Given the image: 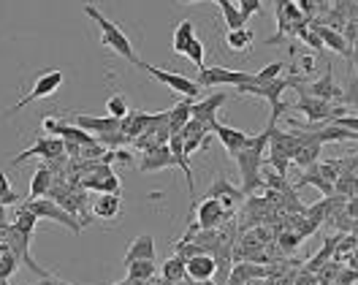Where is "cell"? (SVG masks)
I'll return each instance as SVG.
<instances>
[{"label": "cell", "instance_id": "f1b7e54d", "mask_svg": "<svg viewBox=\"0 0 358 285\" xmlns=\"http://www.w3.org/2000/svg\"><path fill=\"white\" fill-rule=\"evenodd\" d=\"M190 38H196V25H193L190 20H182L177 25V30H174V38H171V49H174V54L185 52V47H187Z\"/></svg>", "mask_w": 358, "mask_h": 285}, {"label": "cell", "instance_id": "d4e9b609", "mask_svg": "<svg viewBox=\"0 0 358 285\" xmlns=\"http://www.w3.org/2000/svg\"><path fill=\"white\" fill-rule=\"evenodd\" d=\"M190 106H193V101H190V98H185V101H179L171 111H166V125H169V133H171V136L179 133L182 125L190 120Z\"/></svg>", "mask_w": 358, "mask_h": 285}, {"label": "cell", "instance_id": "e575fe53", "mask_svg": "<svg viewBox=\"0 0 358 285\" xmlns=\"http://www.w3.org/2000/svg\"><path fill=\"white\" fill-rule=\"evenodd\" d=\"M304 217H307L309 223L315 226V229H320L323 223H326V215H329V199H320L318 204H312V207H304L302 212Z\"/></svg>", "mask_w": 358, "mask_h": 285}, {"label": "cell", "instance_id": "7bdbcfd3", "mask_svg": "<svg viewBox=\"0 0 358 285\" xmlns=\"http://www.w3.org/2000/svg\"><path fill=\"white\" fill-rule=\"evenodd\" d=\"M299 285H318V277H315V275H309V272H304V275H302V280H299Z\"/></svg>", "mask_w": 358, "mask_h": 285}, {"label": "cell", "instance_id": "5bb4252c", "mask_svg": "<svg viewBox=\"0 0 358 285\" xmlns=\"http://www.w3.org/2000/svg\"><path fill=\"white\" fill-rule=\"evenodd\" d=\"M65 123L77 125V128H81L84 133H93V136L120 130V120H114V117H109V114H103V117H95V114H71Z\"/></svg>", "mask_w": 358, "mask_h": 285}, {"label": "cell", "instance_id": "6da1fadb", "mask_svg": "<svg viewBox=\"0 0 358 285\" xmlns=\"http://www.w3.org/2000/svg\"><path fill=\"white\" fill-rule=\"evenodd\" d=\"M269 128L272 125H266L256 136H250L247 144L233 155L236 166H239V174H242V187L239 190H242L244 199L263 187L260 185V169H263V157H266V147H269Z\"/></svg>", "mask_w": 358, "mask_h": 285}, {"label": "cell", "instance_id": "44dd1931", "mask_svg": "<svg viewBox=\"0 0 358 285\" xmlns=\"http://www.w3.org/2000/svg\"><path fill=\"white\" fill-rule=\"evenodd\" d=\"M133 261H155V236L153 233H141L130 242V247L123 256V263L128 266Z\"/></svg>", "mask_w": 358, "mask_h": 285}, {"label": "cell", "instance_id": "ac0fdd59", "mask_svg": "<svg viewBox=\"0 0 358 285\" xmlns=\"http://www.w3.org/2000/svg\"><path fill=\"white\" fill-rule=\"evenodd\" d=\"M212 136L220 139V144L226 147V153H228L231 157L236 155V153L247 144V139H250V133H244V130H239V128H231V125H223V123H215V125H212Z\"/></svg>", "mask_w": 358, "mask_h": 285}, {"label": "cell", "instance_id": "52a82bcc", "mask_svg": "<svg viewBox=\"0 0 358 285\" xmlns=\"http://www.w3.org/2000/svg\"><path fill=\"white\" fill-rule=\"evenodd\" d=\"M299 93H307L318 101H326V104H342L345 101V90L334 82V71L332 66H326V74L323 77L309 79L307 84H293Z\"/></svg>", "mask_w": 358, "mask_h": 285}, {"label": "cell", "instance_id": "484cf974", "mask_svg": "<svg viewBox=\"0 0 358 285\" xmlns=\"http://www.w3.org/2000/svg\"><path fill=\"white\" fill-rule=\"evenodd\" d=\"M52 182H54V174H52L47 166H38L36 174H33V180H30V196L27 199H44L47 190L52 187Z\"/></svg>", "mask_w": 358, "mask_h": 285}, {"label": "cell", "instance_id": "83f0119b", "mask_svg": "<svg viewBox=\"0 0 358 285\" xmlns=\"http://www.w3.org/2000/svg\"><path fill=\"white\" fill-rule=\"evenodd\" d=\"M128 269V283H150L155 275V261H133L125 266Z\"/></svg>", "mask_w": 358, "mask_h": 285}, {"label": "cell", "instance_id": "b9f144b4", "mask_svg": "<svg viewBox=\"0 0 358 285\" xmlns=\"http://www.w3.org/2000/svg\"><path fill=\"white\" fill-rule=\"evenodd\" d=\"M8 190H11V185H8V177H6V171H0V199H3Z\"/></svg>", "mask_w": 358, "mask_h": 285}, {"label": "cell", "instance_id": "d6986e66", "mask_svg": "<svg viewBox=\"0 0 358 285\" xmlns=\"http://www.w3.org/2000/svg\"><path fill=\"white\" fill-rule=\"evenodd\" d=\"M307 25H309V30H315V33H318V38H320L323 49L329 47V49H334L336 54H342V57L353 60V49L348 47V41L342 38V33H336V30H332V27H326V25H318V22H307Z\"/></svg>", "mask_w": 358, "mask_h": 285}, {"label": "cell", "instance_id": "cb8c5ba5", "mask_svg": "<svg viewBox=\"0 0 358 285\" xmlns=\"http://www.w3.org/2000/svg\"><path fill=\"white\" fill-rule=\"evenodd\" d=\"M253 41H256V36L250 27H236V30L226 33V47L231 52H247L253 47Z\"/></svg>", "mask_w": 358, "mask_h": 285}, {"label": "cell", "instance_id": "74e56055", "mask_svg": "<svg viewBox=\"0 0 358 285\" xmlns=\"http://www.w3.org/2000/svg\"><path fill=\"white\" fill-rule=\"evenodd\" d=\"M277 245H280L282 253H296V247L302 245V236L293 231H288V229H282V231L277 233Z\"/></svg>", "mask_w": 358, "mask_h": 285}, {"label": "cell", "instance_id": "7c38bea8", "mask_svg": "<svg viewBox=\"0 0 358 285\" xmlns=\"http://www.w3.org/2000/svg\"><path fill=\"white\" fill-rule=\"evenodd\" d=\"M320 150H323V144L318 139V130H299V147L290 157V166H299L302 171L315 166L320 160Z\"/></svg>", "mask_w": 358, "mask_h": 285}, {"label": "cell", "instance_id": "30bf717a", "mask_svg": "<svg viewBox=\"0 0 358 285\" xmlns=\"http://www.w3.org/2000/svg\"><path fill=\"white\" fill-rule=\"evenodd\" d=\"M253 77L250 71H231V68H223V66H204L199 68V77H196V84L201 90H212V87H223V84H233L239 87L242 82Z\"/></svg>", "mask_w": 358, "mask_h": 285}, {"label": "cell", "instance_id": "7402d4cb", "mask_svg": "<svg viewBox=\"0 0 358 285\" xmlns=\"http://www.w3.org/2000/svg\"><path fill=\"white\" fill-rule=\"evenodd\" d=\"M169 166H174V155L169 153V144L155 147V150H150V153H144L141 163H139V169H141V171H147V174H153V171H163V169H169Z\"/></svg>", "mask_w": 358, "mask_h": 285}, {"label": "cell", "instance_id": "277c9868", "mask_svg": "<svg viewBox=\"0 0 358 285\" xmlns=\"http://www.w3.org/2000/svg\"><path fill=\"white\" fill-rule=\"evenodd\" d=\"M299 93V90H296ZM288 111H302L307 117V123L318 125V123H329L336 114H345L348 109L342 104H326V101H318L307 93H299V101L296 104H288Z\"/></svg>", "mask_w": 358, "mask_h": 285}, {"label": "cell", "instance_id": "d6a6232c", "mask_svg": "<svg viewBox=\"0 0 358 285\" xmlns=\"http://www.w3.org/2000/svg\"><path fill=\"white\" fill-rule=\"evenodd\" d=\"M318 139H320V144H329V141H356L358 133H350V130H342L332 125V123H326L323 128L318 130Z\"/></svg>", "mask_w": 358, "mask_h": 285}, {"label": "cell", "instance_id": "3957f363", "mask_svg": "<svg viewBox=\"0 0 358 285\" xmlns=\"http://www.w3.org/2000/svg\"><path fill=\"white\" fill-rule=\"evenodd\" d=\"M20 207H25L27 212H33L38 220H52V223H60V226H65L71 233H81L84 231V226L79 223L74 215H68L63 207H57L52 199H27L25 204H20Z\"/></svg>", "mask_w": 358, "mask_h": 285}, {"label": "cell", "instance_id": "9a60e30c", "mask_svg": "<svg viewBox=\"0 0 358 285\" xmlns=\"http://www.w3.org/2000/svg\"><path fill=\"white\" fill-rule=\"evenodd\" d=\"M217 272V263L209 253H199L185 261V277H190L193 283H209Z\"/></svg>", "mask_w": 358, "mask_h": 285}, {"label": "cell", "instance_id": "603a6c76", "mask_svg": "<svg viewBox=\"0 0 358 285\" xmlns=\"http://www.w3.org/2000/svg\"><path fill=\"white\" fill-rule=\"evenodd\" d=\"M93 212H95V217H101V220H114V217L123 212V199H120V193H101V196L95 199V204H93Z\"/></svg>", "mask_w": 358, "mask_h": 285}, {"label": "cell", "instance_id": "ee69618b", "mask_svg": "<svg viewBox=\"0 0 358 285\" xmlns=\"http://www.w3.org/2000/svg\"><path fill=\"white\" fill-rule=\"evenodd\" d=\"M33 285H71V283H65V280H57V277H44L41 283H33Z\"/></svg>", "mask_w": 358, "mask_h": 285}, {"label": "cell", "instance_id": "f6af8a7d", "mask_svg": "<svg viewBox=\"0 0 358 285\" xmlns=\"http://www.w3.org/2000/svg\"><path fill=\"white\" fill-rule=\"evenodd\" d=\"M0 285H8V280H3V277H0Z\"/></svg>", "mask_w": 358, "mask_h": 285}, {"label": "cell", "instance_id": "7a4b0ae2", "mask_svg": "<svg viewBox=\"0 0 358 285\" xmlns=\"http://www.w3.org/2000/svg\"><path fill=\"white\" fill-rule=\"evenodd\" d=\"M84 14L98 25L101 30V44L103 47H109L111 52H117L123 60H128L133 66H139V57H136V49H133V44H130V38L123 33V27L117 25V22H111L106 14H101L95 6H84Z\"/></svg>", "mask_w": 358, "mask_h": 285}, {"label": "cell", "instance_id": "836d02e7", "mask_svg": "<svg viewBox=\"0 0 358 285\" xmlns=\"http://www.w3.org/2000/svg\"><path fill=\"white\" fill-rule=\"evenodd\" d=\"M215 3L220 6V11H223V20H226L228 30H236V27H247V22L242 20V14H239V8H236V3H231V0H215Z\"/></svg>", "mask_w": 358, "mask_h": 285}, {"label": "cell", "instance_id": "f546056e", "mask_svg": "<svg viewBox=\"0 0 358 285\" xmlns=\"http://www.w3.org/2000/svg\"><path fill=\"white\" fill-rule=\"evenodd\" d=\"M36 223H38V217L33 215V212H27L25 207L17 209V215H14V220L8 223L14 231H20L22 236H30L33 239V231H36Z\"/></svg>", "mask_w": 358, "mask_h": 285}, {"label": "cell", "instance_id": "4dcf8cb0", "mask_svg": "<svg viewBox=\"0 0 358 285\" xmlns=\"http://www.w3.org/2000/svg\"><path fill=\"white\" fill-rule=\"evenodd\" d=\"M356 187H358V174L356 171H345V174H339L336 182H334V196L356 199Z\"/></svg>", "mask_w": 358, "mask_h": 285}, {"label": "cell", "instance_id": "ab89813d", "mask_svg": "<svg viewBox=\"0 0 358 285\" xmlns=\"http://www.w3.org/2000/svg\"><path fill=\"white\" fill-rule=\"evenodd\" d=\"M332 125H336V128L342 130H350V133H358V120H356V111L353 109H348L345 114H336L334 120H329Z\"/></svg>", "mask_w": 358, "mask_h": 285}, {"label": "cell", "instance_id": "1f68e13d", "mask_svg": "<svg viewBox=\"0 0 358 285\" xmlns=\"http://www.w3.org/2000/svg\"><path fill=\"white\" fill-rule=\"evenodd\" d=\"M160 275H163V283H171V285L182 283V280H185V259H182V256L169 259L166 263H163Z\"/></svg>", "mask_w": 358, "mask_h": 285}, {"label": "cell", "instance_id": "d590c367", "mask_svg": "<svg viewBox=\"0 0 358 285\" xmlns=\"http://www.w3.org/2000/svg\"><path fill=\"white\" fill-rule=\"evenodd\" d=\"M128 111H130L128 98H125L123 93H117V95H111V98L106 101V114H109V117H114V120H123Z\"/></svg>", "mask_w": 358, "mask_h": 285}, {"label": "cell", "instance_id": "2e32d148", "mask_svg": "<svg viewBox=\"0 0 358 285\" xmlns=\"http://www.w3.org/2000/svg\"><path fill=\"white\" fill-rule=\"evenodd\" d=\"M204 199H217V201H220V207L226 209L228 215L233 212V207H236L239 201H244L242 190H239V187H233V185H231L226 177H217V180H215V185L206 190Z\"/></svg>", "mask_w": 358, "mask_h": 285}, {"label": "cell", "instance_id": "8992f818", "mask_svg": "<svg viewBox=\"0 0 358 285\" xmlns=\"http://www.w3.org/2000/svg\"><path fill=\"white\" fill-rule=\"evenodd\" d=\"M274 17H277V33H274L272 38H266V47L280 44L288 33L293 36V33H296V27L302 25V22H307V20H304V14L299 11L296 0H274Z\"/></svg>", "mask_w": 358, "mask_h": 285}, {"label": "cell", "instance_id": "bcb514c9", "mask_svg": "<svg viewBox=\"0 0 358 285\" xmlns=\"http://www.w3.org/2000/svg\"><path fill=\"white\" fill-rule=\"evenodd\" d=\"M114 285H128V280H125V283H114Z\"/></svg>", "mask_w": 358, "mask_h": 285}, {"label": "cell", "instance_id": "ffe728a7", "mask_svg": "<svg viewBox=\"0 0 358 285\" xmlns=\"http://www.w3.org/2000/svg\"><path fill=\"white\" fill-rule=\"evenodd\" d=\"M153 123V114L150 111H141V109H130L128 114L120 120V133L128 139V141H133L136 136H141L144 130H147V125Z\"/></svg>", "mask_w": 358, "mask_h": 285}, {"label": "cell", "instance_id": "60d3db41", "mask_svg": "<svg viewBox=\"0 0 358 285\" xmlns=\"http://www.w3.org/2000/svg\"><path fill=\"white\" fill-rule=\"evenodd\" d=\"M236 8L242 14V20L247 22L253 14H260V0H236Z\"/></svg>", "mask_w": 358, "mask_h": 285}, {"label": "cell", "instance_id": "4316f807", "mask_svg": "<svg viewBox=\"0 0 358 285\" xmlns=\"http://www.w3.org/2000/svg\"><path fill=\"white\" fill-rule=\"evenodd\" d=\"M307 185H312V187H318V190L323 193V199H329V196H334V185H329V182L323 180V177L318 174V169H315V166H309V169H304L302 180L296 182V187H307Z\"/></svg>", "mask_w": 358, "mask_h": 285}, {"label": "cell", "instance_id": "4fadbf2b", "mask_svg": "<svg viewBox=\"0 0 358 285\" xmlns=\"http://www.w3.org/2000/svg\"><path fill=\"white\" fill-rule=\"evenodd\" d=\"M226 101H228V93H212L204 101H193L190 117L199 120V123H204L206 128L212 130V125L217 123V111H220V106L226 104Z\"/></svg>", "mask_w": 358, "mask_h": 285}, {"label": "cell", "instance_id": "ba28073f", "mask_svg": "<svg viewBox=\"0 0 358 285\" xmlns=\"http://www.w3.org/2000/svg\"><path fill=\"white\" fill-rule=\"evenodd\" d=\"M136 68H144L147 74H153L160 84H166L169 90H174L179 95H185V98H190V101H196L199 98V93H201V87L196 84V79H187L177 74V71H163V68H157V66H150V63H144V60H139V66Z\"/></svg>", "mask_w": 358, "mask_h": 285}, {"label": "cell", "instance_id": "f35d334b", "mask_svg": "<svg viewBox=\"0 0 358 285\" xmlns=\"http://www.w3.org/2000/svg\"><path fill=\"white\" fill-rule=\"evenodd\" d=\"M282 68H285V63H282V60H274V63L263 66L260 71H256V74H253V79H258V82H272V79H280Z\"/></svg>", "mask_w": 358, "mask_h": 285}, {"label": "cell", "instance_id": "5b68a950", "mask_svg": "<svg viewBox=\"0 0 358 285\" xmlns=\"http://www.w3.org/2000/svg\"><path fill=\"white\" fill-rule=\"evenodd\" d=\"M296 84V79H272V82H258V79H247V82H242L239 87H236V93L239 95H256V98H263V101H269L272 106L282 104V93L288 90V87H293Z\"/></svg>", "mask_w": 358, "mask_h": 285}, {"label": "cell", "instance_id": "8fae6325", "mask_svg": "<svg viewBox=\"0 0 358 285\" xmlns=\"http://www.w3.org/2000/svg\"><path fill=\"white\" fill-rule=\"evenodd\" d=\"M30 157L63 160V157H65V141H63V139H57V136H41V139H36V144H33V147H27L25 153H20V155L14 157L8 166H22V163L30 160Z\"/></svg>", "mask_w": 358, "mask_h": 285}, {"label": "cell", "instance_id": "e0dca14e", "mask_svg": "<svg viewBox=\"0 0 358 285\" xmlns=\"http://www.w3.org/2000/svg\"><path fill=\"white\" fill-rule=\"evenodd\" d=\"M226 217H228V212L220 207L217 199H204L196 207V226L199 229H220Z\"/></svg>", "mask_w": 358, "mask_h": 285}, {"label": "cell", "instance_id": "8d00e7d4", "mask_svg": "<svg viewBox=\"0 0 358 285\" xmlns=\"http://www.w3.org/2000/svg\"><path fill=\"white\" fill-rule=\"evenodd\" d=\"M204 52H206L204 41H201V38H190L187 47H185V52H182V57H187L190 63H196L199 68H204Z\"/></svg>", "mask_w": 358, "mask_h": 285}, {"label": "cell", "instance_id": "9c48e42d", "mask_svg": "<svg viewBox=\"0 0 358 285\" xmlns=\"http://www.w3.org/2000/svg\"><path fill=\"white\" fill-rule=\"evenodd\" d=\"M65 82V74L63 71H47V74H41V77L36 79V84H33V90L22 95L17 104L8 109V114H17V111H22L27 104H33V101H44V98H49L54 95L57 90H60V84Z\"/></svg>", "mask_w": 358, "mask_h": 285}]
</instances>
